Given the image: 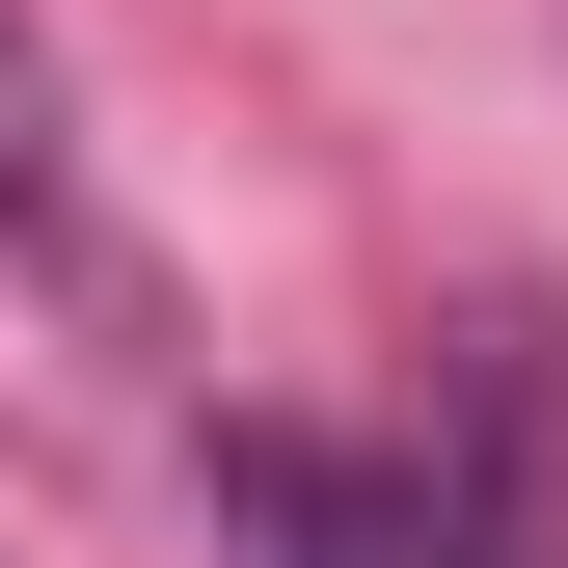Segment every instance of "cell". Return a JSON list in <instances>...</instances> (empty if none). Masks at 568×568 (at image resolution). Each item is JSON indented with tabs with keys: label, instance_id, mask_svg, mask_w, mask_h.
<instances>
[{
	"label": "cell",
	"instance_id": "1",
	"mask_svg": "<svg viewBox=\"0 0 568 568\" xmlns=\"http://www.w3.org/2000/svg\"><path fill=\"white\" fill-rule=\"evenodd\" d=\"M217 541L244 568H460L434 460H352V434H217Z\"/></svg>",
	"mask_w": 568,
	"mask_h": 568
},
{
	"label": "cell",
	"instance_id": "2",
	"mask_svg": "<svg viewBox=\"0 0 568 568\" xmlns=\"http://www.w3.org/2000/svg\"><path fill=\"white\" fill-rule=\"evenodd\" d=\"M0 190H54V28L0 0Z\"/></svg>",
	"mask_w": 568,
	"mask_h": 568
}]
</instances>
